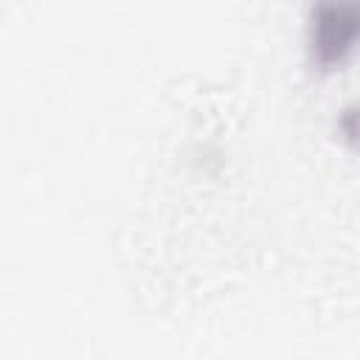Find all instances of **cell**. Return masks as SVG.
Listing matches in <instances>:
<instances>
[{
	"mask_svg": "<svg viewBox=\"0 0 360 360\" xmlns=\"http://www.w3.org/2000/svg\"><path fill=\"white\" fill-rule=\"evenodd\" d=\"M357 37V11L346 6H321L312 14L309 45L321 68L338 65L354 45Z\"/></svg>",
	"mask_w": 360,
	"mask_h": 360,
	"instance_id": "obj_1",
	"label": "cell"
}]
</instances>
